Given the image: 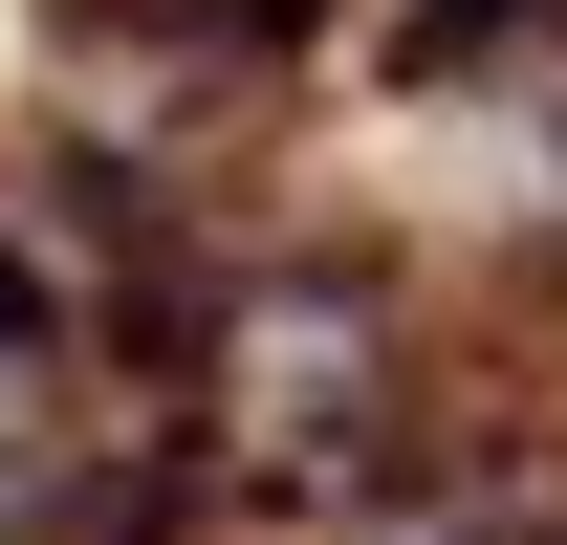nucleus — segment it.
<instances>
[{"mask_svg": "<svg viewBox=\"0 0 567 545\" xmlns=\"http://www.w3.org/2000/svg\"><path fill=\"white\" fill-rule=\"evenodd\" d=\"M175 371H197V459L262 480V502H371L393 414H415V349H393V306L350 263H240L175 328Z\"/></svg>", "mask_w": 567, "mask_h": 545, "instance_id": "obj_1", "label": "nucleus"}]
</instances>
